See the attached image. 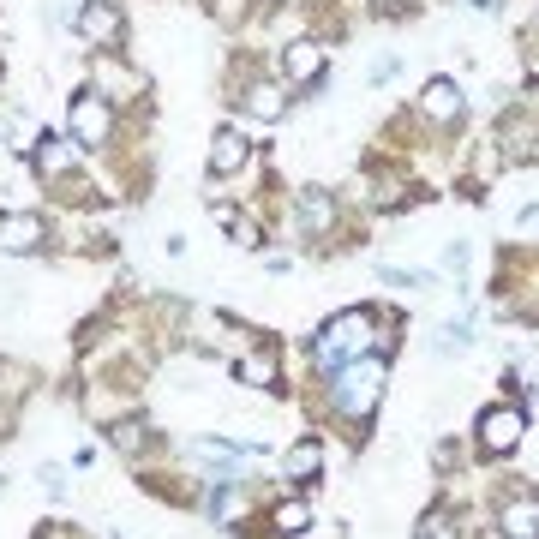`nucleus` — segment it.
<instances>
[{
	"label": "nucleus",
	"mask_w": 539,
	"mask_h": 539,
	"mask_svg": "<svg viewBox=\"0 0 539 539\" xmlns=\"http://www.w3.org/2000/svg\"><path fill=\"white\" fill-rule=\"evenodd\" d=\"M330 402H336V414L342 420H372L378 414V402H384V366L378 360H348V366H336V384H330Z\"/></svg>",
	"instance_id": "f257e3e1"
},
{
	"label": "nucleus",
	"mask_w": 539,
	"mask_h": 539,
	"mask_svg": "<svg viewBox=\"0 0 539 539\" xmlns=\"http://www.w3.org/2000/svg\"><path fill=\"white\" fill-rule=\"evenodd\" d=\"M378 342V324H372V312H342V318H330L324 324V336H318V366L324 372H336V366H348V360H360L366 348Z\"/></svg>",
	"instance_id": "f03ea898"
},
{
	"label": "nucleus",
	"mask_w": 539,
	"mask_h": 539,
	"mask_svg": "<svg viewBox=\"0 0 539 539\" xmlns=\"http://www.w3.org/2000/svg\"><path fill=\"white\" fill-rule=\"evenodd\" d=\"M522 432H528V414H522V408H492V414L480 420V450H486V456H510V450L522 444Z\"/></svg>",
	"instance_id": "7ed1b4c3"
},
{
	"label": "nucleus",
	"mask_w": 539,
	"mask_h": 539,
	"mask_svg": "<svg viewBox=\"0 0 539 539\" xmlns=\"http://www.w3.org/2000/svg\"><path fill=\"white\" fill-rule=\"evenodd\" d=\"M108 126H114V114H108V102L90 90V96H72V144L84 150V144H108Z\"/></svg>",
	"instance_id": "20e7f679"
},
{
	"label": "nucleus",
	"mask_w": 539,
	"mask_h": 539,
	"mask_svg": "<svg viewBox=\"0 0 539 539\" xmlns=\"http://www.w3.org/2000/svg\"><path fill=\"white\" fill-rule=\"evenodd\" d=\"M78 36L96 42V48L120 42V12H114L108 0H84V6H78Z\"/></svg>",
	"instance_id": "39448f33"
},
{
	"label": "nucleus",
	"mask_w": 539,
	"mask_h": 539,
	"mask_svg": "<svg viewBox=\"0 0 539 539\" xmlns=\"http://www.w3.org/2000/svg\"><path fill=\"white\" fill-rule=\"evenodd\" d=\"M324 60H330L324 42H294V48H282V78L288 84H312L324 72Z\"/></svg>",
	"instance_id": "423d86ee"
},
{
	"label": "nucleus",
	"mask_w": 539,
	"mask_h": 539,
	"mask_svg": "<svg viewBox=\"0 0 539 539\" xmlns=\"http://www.w3.org/2000/svg\"><path fill=\"white\" fill-rule=\"evenodd\" d=\"M42 216H30V210H12V216H0V252H36L42 246Z\"/></svg>",
	"instance_id": "0eeeda50"
},
{
	"label": "nucleus",
	"mask_w": 539,
	"mask_h": 539,
	"mask_svg": "<svg viewBox=\"0 0 539 539\" xmlns=\"http://www.w3.org/2000/svg\"><path fill=\"white\" fill-rule=\"evenodd\" d=\"M420 108H426L432 120H456V114H462V90H456L450 78H432V84L420 90Z\"/></svg>",
	"instance_id": "6e6552de"
},
{
	"label": "nucleus",
	"mask_w": 539,
	"mask_h": 539,
	"mask_svg": "<svg viewBox=\"0 0 539 539\" xmlns=\"http://www.w3.org/2000/svg\"><path fill=\"white\" fill-rule=\"evenodd\" d=\"M498 528H504L510 539H539V504H534V498H516V504H504Z\"/></svg>",
	"instance_id": "1a4fd4ad"
},
{
	"label": "nucleus",
	"mask_w": 539,
	"mask_h": 539,
	"mask_svg": "<svg viewBox=\"0 0 539 539\" xmlns=\"http://www.w3.org/2000/svg\"><path fill=\"white\" fill-rule=\"evenodd\" d=\"M240 162H246V138H240L234 126H228V132H216V144H210V174L222 180V174H234Z\"/></svg>",
	"instance_id": "9d476101"
},
{
	"label": "nucleus",
	"mask_w": 539,
	"mask_h": 539,
	"mask_svg": "<svg viewBox=\"0 0 539 539\" xmlns=\"http://www.w3.org/2000/svg\"><path fill=\"white\" fill-rule=\"evenodd\" d=\"M72 162H78V144H66V138H36V168H42V174H72Z\"/></svg>",
	"instance_id": "9b49d317"
},
{
	"label": "nucleus",
	"mask_w": 539,
	"mask_h": 539,
	"mask_svg": "<svg viewBox=\"0 0 539 539\" xmlns=\"http://www.w3.org/2000/svg\"><path fill=\"white\" fill-rule=\"evenodd\" d=\"M246 108H252V120H282V90L276 84H252V96H246Z\"/></svg>",
	"instance_id": "f8f14e48"
},
{
	"label": "nucleus",
	"mask_w": 539,
	"mask_h": 539,
	"mask_svg": "<svg viewBox=\"0 0 539 539\" xmlns=\"http://www.w3.org/2000/svg\"><path fill=\"white\" fill-rule=\"evenodd\" d=\"M318 468H324V450H318V444H312V438H306V444H294V450H288V474H294V480H312V474H318Z\"/></svg>",
	"instance_id": "ddd939ff"
},
{
	"label": "nucleus",
	"mask_w": 539,
	"mask_h": 539,
	"mask_svg": "<svg viewBox=\"0 0 539 539\" xmlns=\"http://www.w3.org/2000/svg\"><path fill=\"white\" fill-rule=\"evenodd\" d=\"M300 222L318 234V228H330V198L324 192H306V204H300Z\"/></svg>",
	"instance_id": "4468645a"
},
{
	"label": "nucleus",
	"mask_w": 539,
	"mask_h": 539,
	"mask_svg": "<svg viewBox=\"0 0 539 539\" xmlns=\"http://www.w3.org/2000/svg\"><path fill=\"white\" fill-rule=\"evenodd\" d=\"M306 522H312L306 504H282V510H276V528H282V534H306Z\"/></svg>",
	"instance_id": "2eb2a0df"
},
{
	"label": "nucleus",
	"mask_w": 539,
	"mask_h": 539,
	"mask_svg": "<svg viewBox=\"0 0 539 539\" xmlns=\"http://www.w3.org/2000/svg\"><path fill=\"white\" fill-rule=\"evenodd\" d=\"M240 378H246V384H270V378H276V360H270V354H252V360L240 366Z\"/></svg>",
	"instance_id": "dca6fc26"
},
{
	"label": "nucleus",
	"mask_w": 539,
	"mask_h": 539,
	"mask_svg": "<svg viewBox=\"0 0 539 539\" xmlns=\"http://www.w3.org/2000/svg\"><path fill=\"white\" fill-rule=\"evenodd\" d=\"M378 276H384L390 288H426V276H420V270H396V264H378Z\"/></svg>",
	"instance_id": "f3484780"
},
{
	"label": "nucleus",
	"mask_w": 539,
	"mask_h": 539,
	"mask_svg": "<svg viewBox=\"0 0 539 539\" xmlns=\"http://www.w3.org/2000/svg\"><path fill=\"white\" fill-rule=\"evenodd\" d=\"M222 222H228V234H234L240 246H258V228H252L246 216H222Z\"/></svg>",
	"instance_id": "a211bd4d"
},
{
	"label": "nucleus",
	"mask_w": 539,
	"mask_h": 539,
	"mask_svg": "<svg viewBox=\"0 0 539 539\" xmlns=\"http://www.w3.org/2000/svg\"><path fill=\"white\" fill-rule=\"evenodd\" d=\"M438 348H444V354H462V348H468V330H462V324H450V330L438 336Z\"/></svg>",
	"instance_id": "6ab92c4d"
},
{
	"label": "nucleus",
	"mask_w": 539,
	"mask_h": 539,
	"mask_svg": "<svg viewBox=\"0 0 539 539\" xmlns=\"http://www.w3.org/2000/svg\"><path fill=\"white\" fill-rule=\"evenodd\" d=\"M396 66H402L396 54H384V60H372V84H390V78H396Z\"/></svg>",
	"instance_id": "aec40b11"
},
{
	"label": "nucleus",
	"mask_w": 539,
	"mask_h": 539,
	"mask_svg": "<svg viewBox=\"0 0 539 539\" xmlns=\"http://www.w3.org/2000/svg\"><path fill=\"white\" fill-rule=\"evenodd\" d=\"M426 539H450L444 534V516H426Z\"/></svg>",
	"instance_id": "412c9836"
},
{
	"label": "nucleus",
	"mask_w": 539,
	"mask_h": 539,
	"mask_svg": "<svg viewBox=\"0 0 539 539\" xmlns=\"http://www.w3.org/2000/svg\"><path fill=\"white\" fill-rule=\"evenodd\" d=\"M468 6H480V12H492V6H498V0H468Z\"/></svg>",
	"instance_id": "4be33fe9"
}]
</instances>
